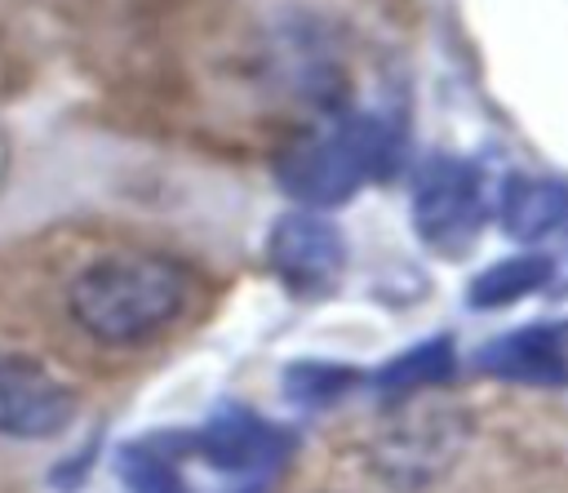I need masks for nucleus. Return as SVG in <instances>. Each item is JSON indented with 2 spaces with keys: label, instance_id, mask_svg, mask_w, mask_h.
I'll return each mask as SVG.
<instances>
[{
  "label": "nucleus",
  "instance_id": "nucleus-1",
  "mask_svg": "<svg viewBox=\"0 0 568 493\" xmlns=\"http://www.w3.org/2000/svg\"><path fill=\"white\" fill-rule=\"evenodd\" d=\"M191 302V271L155 249H115L84 262L67 284L71 324L102 346L160 338Z\"/></svg>",
  "mask_w": 568,
  "mask_h": 493
},
{
  "label": "nucleus",
  "instance_id": "nucleus-2",
  "mask_svg": "<svg viewBox=\"0 0 568 493\" xmlns=\"http://www.w3.org/2000/svg\"><path fill=\"white\" fill-rule=\"evenodd\" d=\"M404 133L386 111L328 107L275 151V182L302 209H337L368 182L395 173Z\"/></svg>",
  "mask_w": 568,
  "mask_h": 493
},
{
  "label": "nucleus",
  "instance_id": "nucleus-3",
  "mask_svg": "<svg viewBox=\"0 0 568 493\" xmlns=\"http://www.w3.org/2000/svg\"><path fill=\"white\" fill-rule=\"evenodd\" d=\"M488 222L484 169L470 155L435 151L413 182V231L439 258H466Z\"/></svg>",
  "mask_w": 568,
  "mask_h": 493
},
{
  "label": "nucleus",
  "instance_id": "nucleus-4",
  "mask_svg": "<svg viewBox=\"0 0 568 493\" xmlns=\"http://www.w3.org/2000/svg\"><path fill=\"white\" fill-rule=\"evenodd\" d=\"M266 262L293 293H328L346 266V240L333 218L315 209H288L271 222Z\"/></svg>",
  "mask_w": 568,
  "mask_h": 493
},
{
  "label": "nucleus",
  "instance_id": "nucleus-5",
  "mask_svg": "<svg viewBox=\"0 0 568 493\" xmlns=\"http://www.w3.org/2000/svg\"><path fill=\"white\" fill-rule=\"evenodd\" d=\"M75 417V391L31 355L0 351V435L53 440Z\"/></svg>",
  "mask_w": 568,
  "mask_h": 493
},
{
  "label": "nucleus",
  "instance_id": "nucleus-6",
  "mask_svg": "<svg viewBox=\"0 0 568 493\" xmlns=\"http://www.w3.org/2000/svg\"><path fill=\"white\" fill-rule=\"evenodd\" d=\"M186 449L222 475L253 480L288 457V431H280L275 422H266L244 404H222L217 413L204 417L200 431L186 435Z\"/></svg>",
  "mask_w": 568,
  "mask_h": 493
},
{
  "label": "nucleus",
  "instance_id": "nucleus-7",
  "mask_svg": "<svg viewBox=\"0 0 568 493\" xmlns=\"http://www.w3.org/2000/svg\"><path fill=\"white\" fill-rule=\"evenodd\" d=\"M479 373L515 386H568V320H537L479 346Z\"/></svg>",
  "mask_w": 568,
  "mask_h": 493
},
{
  "label": "nucleus",
  "instance_id": "nucleus-8",
  "mask_svg": "<svg viewBox=\"0 0 568 493\" xmlns=\"http://www.w3.org/2000/svg\"><path fill=\"white\" fill-rule=\"evenodd\" d=\"M497 227L524 244L568 227V178L506 173V182L497 187Z\"/></svg>",
  "mask_w": 568,
  "mask_h": 493
},
{
  "label": "nucleus",
  "instance_id": "nucleus-9",
  "mask_svg": "<svg viewBox=\"0 0 568 493\" xmlns=\"http://www.w3.org/2000/svg\"><path fill=\"white\" fill-rule=\"evenodd\" d=\"M555 275V262L546 253H515V258H501L493 266H484L470 289H466V302L475 311H501V306H515L524 302L528 293H541Z\"/></svg>",
  "mask_w": 568,
  "mask_h": 493
},
{
  "label": "nucleus",
  "instance_id": "nucleus-10",
  "mask_svg": "<svg viewBox=\"0 0 568 493\" xmlns=\"http://www.w3.org/2000/svg\"><path fill=\"white\" fill-rule=\"evenodd\" d=\"M457 369V351L453 342L439 333V338H426V342H413L408 351H399L390 364H382V373L373 378L377 395L382 400H404L413 391H426L435 382H448Z\"/></svg>",
  "mask_w": 568,
  "mask_h": 493
},
{
  "label": "nucleus",
  "instance_id": "nucleus-11",
  "mask_svg": "<svg viewBox=\"0 0 568 493\" xmlns=\"http://www.w3.org/2000/svg\"><path fill=\"white\" fill-rule=\"evenodd\" d=\"M115 471H120L124 493H191V484L182 480L173 453L164 444H151V440L124 444L115 453Z\"/></svg>",
  "mask_w": 568,
  "mask_h": 493
},
{
  "label": "nucleus",
  "instance_id": "nucleus-12",
  "mask_svg": "<svg viewBox=\"0 0 568 493\" xmlns=\"http://www.w3.org/2000/svg\"><path fill=\"white\" fill-rule=\"evenodd\" d=\"M355 382L351 369H337V364H293L284 373V391L297 400V404H328L333 395H342L346 386Z\"/></svg>",
  "mask_w": 568,
  "mask_h": 493
}]
</instances>
